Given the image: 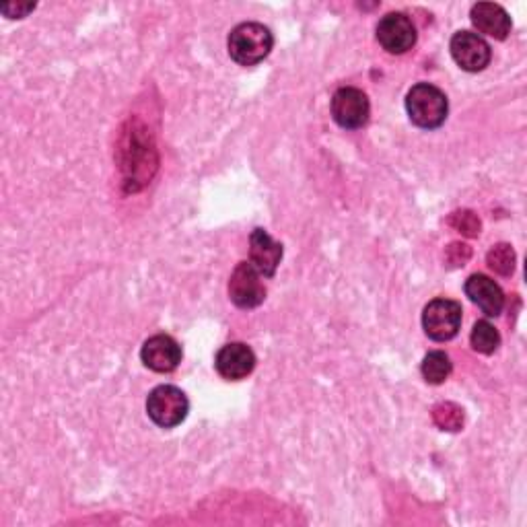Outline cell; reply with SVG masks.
<instances>
[{
    "instance_id": "7a4b0ae2",
    "label": "cell",
    "mask_w": 527,
    "mask_h": 527,
    "mask_svg": "<svg viewBox=\"0 0 527 527\" xmlns=\"http://www.w3.org/2000/svg\"><path fill=\"white\" fill-rule=\"evenodd\" d=\"M274 38L266 25L262 23H241L237 25L227 40L229 56L239 66H256L272 50Z\"/></svg>"
},
{
    "instance_id": "4fadbf2b",
    "label": "cell",
    "mask_w": 527,
    "mask_h": 527,
    "mask_svg": "<svg viewBox=\"0 0 527 527\" xmlns=\"http://www.w3.org/2000/svg\"><path fill=\"white\" fill-rule=\"evenodd\" d=\"M470 21L478 29V35L484 33L488 38H495L499 42L507 40L511 33V17L501 5L495 3H478L470 11Z\"/></svg>"
},
{
    "instance_id": "3957f363",
    "label": "cell",
    "mask_w": 527,
    "mask_h": 527,
    "mask_svg": "<svg viewBox=\"0 0 527 527\" xmlns=\"http://www.w3.org/2000/svg\"><path fill=\"white\" fill-rule=\"evenodd\" d=\"M190 412L186 394L175 385H159L147 398V414L161 429H173L182 425Z\"/></svg>"
},
{
    "instance_id": "2e32d148",
    "label": "cell",
    "mask_w": 527,
    "mask_h": 527,
    "mask_svg": "<svg viewBox=\"0 0 527 527\" xmlns=\"http://www.w3.org/2000/svg\"><path fill=\"white\" fill-rule=\"evenodd\" d=\"M488 268L501 274V276H511L515 270V252L509 243H499L486 256Z\"/></svg>"
},
{
    "instance_id": "ac0fdd59",
    "label": "cell",
    "mask_w": 527,
    "mask_h": 527,
    "mask_svg": "<svg viewBox=\"0 0 527 527\" xmlns=\"http://www.w3.org/2000/svg\"><path fill=\"white\" fill-rule=\"evenodd\" d=\"M449 223L453 229H458L460 233H464L468 237L480 235V221L474 213H470V210H458V213H453Z\"/></svg>"
},
{
    "instance_id": "52a82bcc",
    "label": "cell",
    "mask_w": 527,
    "mask_h": 527,
    "mask_svg": "<svg viewBox=\"0 0 527 527\" xmlns=\"http://www.w3.org/2000/svg\"><path fill=\"white\" fill-rule=\"evenodd\" d=\"M229 297L239 309H256L266 299L260 272L250 262H239L229 278Z\"/></svg>"
},
{
    "instance_id": "8992f818",
    "label": "cell",
    "mask_w": 527,
    "mask_h": 527,
    "mask_svg": "<svg viewBox=\"0 0 527 527\" xmlns=\"http://www.w3.org/2000/svg\"><path fill=\"white\" fill-rule=\"evenodd\" d=\"M449 50L455 64L466 70V73H480V70L490 64V58H493L488 42L474 31L455 33L451 38Z\"/></svg>"
},
{
    "instance_id": "9c48e42d",
    "label": "cell",
    "mask_w": 527,
    "mask_h": 527,
    "mask_svg": "<svg viewBox=\"0 0 527 527\" xmlns=\"http://www.w3.org/2000/svg\"><path fill=\"white\" fill-rule=\"evenodd\" d=\"M140 359L155 373H171L182 363V346L167 334H157L143 344Z\"/></svg>"
},
{
    "instance_id": "e0dca14e",
    "label": "cell",
    "mask_w": 527,
    "mask_h": 527,
    "mask_svg": "<svg viewBox=\"0 0 527 527\" xmlns=\"http://www.w3.org/2000/svg\"><path fill=\"white\" fill-rule=\"evenodd\" d=\"M433 418L437 427H441L443 431H460L464 425V412L460 406L455 404H439L433 410Z\"/></svg>"
},
{
    "instance_id": "9a60e30c",
    "label": "cell",
    "mask_w": 527,
    "mask_h": 527,
    "mask_svg": "<svg viewBox=\"0 0 527 527\" xmlns=\"http://www.w3.org/2000/svg\"><path fill=\"white\" fill-rule=\"evenodd\" d=\"M420 369H423V377L429 383L439 385V383H443L451 375L453 365H451V359L445 353H441V350H433V353H429L425 357L423 367H420Z\"/></svg>"
},
{
    "instance_id": "6da1fadb",
    "label": "cell",
    "mask_w": 527,
    "mask_h": 527,
    "mask_svg": "<svg viewBox=\"0 0 527 527\" xmlns=\"http://www.w3.org/2000/svg\"><path fill=\"white\" fill-rule=\"evenodd\" d=\"M406 112L414 126L423 130H435L445 124L449 103L439 87L418 83L406 95Z\"/></svg>"
},
{
    "instance_id": "ba28073f",
    "label": "cell",
    "mask_w": 527,
    "mask_h": 527,
    "mask_svg": "<svg viewBox=\"0 0 527 527\" xmlns=\"http://www.w3.org/2000/svg\"><path fill=\"white\" fill-rule=\"evenodd\" d=\"M377 42L390 54H406L416 44V27L404 13H388L377 23Z\"/></svg>"
},
{
    "instance_id": "5b68a950",
    "label": "cell",
    "mask_w": 527,
    "mask_h": 527,
    "mask_svg": "<svg viewBox=\"0 0 527 527\" xmlns=\"http://www.w3.org/2000/svg\"><path fill=\"white\" fill-rule=\"evenodd\" d=\"M371 105L357 87H342L332 97V118L344 130H359L369 120Z\"/></svg>"
},
{
    "instance_id": "30bf717a",
    "label": "cell",
    "mask_w": 527,
    "mask_h": 527,
    "mask_svg": "<svg viewBox=\"0 0 527 527\" xmlns=\"http://www.w3.org/2000/svg\"><path fill=\"white\" fill-rule=\"evenodd\" d=\"M217 373L227 381H241L256 369V355L248 344H225L215 357Z\"/></svg>"
},
{
    "instance_id": "5bb4252c",
    "label": "cell",
    "mask_w": 527,
    "mask_h": 527,
    "mask_svg": "<svg viewBox=\"0 0 527 527\" xmlns=\"http://www.w3.org/2000/svg\"><path fill=\"white\" fill-rule=\"evenodd\" d=\"M470 342H472V348L476 350V353L493 355L495 350L501 346V334L497 332V328L493 324L482 320L474 326Z\"/></svg>"
},
{
    "instance_id": "8fae6325",
    "label": "cell",
    "mask_w": 527,
    "mask_h": 527,
    "mask_svg": "<svg viewBox=\"0 0 527 527\" xmlns=\"http://www.w3.org/2000/svg\"><path fill=\"white\" fill-rule=\"evenodd\" d=\"M464 291L468 299L474 305H478L482 313L488 315V318H497V315H501L505 307V295L493 278H488L484 274H472L466 280Z\"/></svg>"
},
{
    "instance_id": "277c9868",
    "label": "cell",
    "mask_w": 527,
    "mask_h": 527,
    "mask_svg": "<svg viewBox=\"0 0 527 527\" xmlns=\"http://www.w3.org/2000/svg\"><path fill=\"white\" fill-rule=\"evenodd\" d=\"M425 334L435 342H447L462 328V305L451 299H435L423 313Z\"/></svg>"
},
{
    "instance_id": "7c38bea8",
    "label": "cell",
    "mask_w": 527,
    "mask_h": 527,
    "mask_svg": "<svg viewBox=\"0 0 527 527\" xmlns=\"http://www.w3.org/2000/svg\"><path fill=\"white\" fill-rule=\"evenodd\" d=\"M283 260V245L274 241L266 229H254L250 235V264L260 272V276L272 278L276 268Z\"/></svg>"
},
{
    "instance_id": "d6986e66",
    "label": "cell",
    "mask_w": 527,
    "mask_h": 527,
    "mask_svg": "<svg viewBox=\"0 0 527 527\" xmlns=\"http://www.w3.org/2000/svg\"><path fill=\"white\" fill-rule=\"evenodd\" d=\"M35 9V3H11V5H3V15L9 19H23L27 17L31 11Z\"/></svg>"
}]
</instances>
